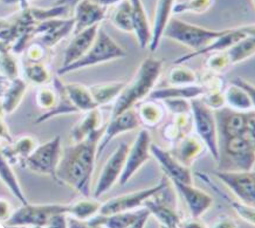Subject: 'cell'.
<instances>
[{
	"label": "cell",
	"instance_id": "6da1fadb",
	"mask_svg": "<svg viewBox=\"0 0 255 228\" xmlns=\"http://www.w3.org/2000/svg\"><path fill=\"white\" fill-rule=\"evenodd\" d=\"M106 126L97 130L79 143H72L62 151L58 169V183L72 187L74 191L88 198L90 196V182L97 157L99 143Z\"/></svg>",
	"mask_w": 255,
	"mask_h": 228
},
{
	"label": "cell",
	"instance_id": "7a4b0ae2",
	"mask_svg": "<svg viewBox=\"0 0 255 228\" xmlns=\"http://www.w3.org/2000/svg\"><path fill=\"white\" fill-rule=\"evenodd\" d=\"M163 69V62L156 58L147 56L144 59L129 82L126 83L120 96L113 103L112 116L132 109L133 107L149 97L158 82Z\"/></svg>",
	"mask_w": 255,
	"mask_h": 228
},
{
	"label": "cell",
	"instance_id": "3957f363",
	"mask_svg": "<svg viewBox=\"0 0 255 228\" xmlns=\"http://www.w3.org/2000/svg\"><path fill=\"white\" fill-rule=\"evenodd\" d=\"M255 165V146L247 133L219 137L218 170H252Z\"/></svg>",
	"mask_w": 255,
	"mask_h": 228
},
{
	"label": "cell",
	"instance_id": "277c9868",
	"mask_svg": "<svg viewBox=\"0 0 255 228\" xmlns=\"http://www.w3.org/2000/svg\"><path fill=\"white\" fill-rule=\"evenodd\" d=\"M227 32L228 29L214 31V29L200 27L193 23L172 18L164 32L163 38L172 40L180 45L189 47L190 49H192V52H197V50L205 48L214 40L226 34Z\"/></svg>",
	"mask_w": 255,
	"mask_h": 228
},
{
	"label": "cell",
	"instance_id": "5b68a950",
	"mask_svg": "<svg viewBox=\"0 0 255 228\" xmlns=\"http://www.w3.org/2000/svg\"><path fill=\"white\" fill-rule=\"evenodd\" d=\"M126 55L127 53L124 52L122 47L114 41L112 36L105 32V29L100 27L95 41H94L93 46L90 47L88 52L81 59L74 62L73 65H69L67 67H60L58 74L59 75H65V74L87 68V67L109 62L116 59H122Z\"/></svg>",
	"mask_w": 255,
	"mask_h": 228
},
{
	"label": "cell",
	"instance_id": "8992f818",
	"mask_svg": "<svg viewBox=\"0 0 255 228\" xmlns=\"http://www.w3.org/2000/svg\"><path fill=\"white\" fill-rule=\"evenodd\" d=\"M70 204H26L13 211L12 216L5 221L7 226L48 227L55 214L67 213L69 216Z\"/></svg>",
	"mask_w": 255,
	"mask_h": 228
},
{
	"label": "cell",
	"instance_id": "52a82bcc",
	"mask_svg": "<svg viewBox=\"0 0 255 228\" xmlns=\"http://www.w3.org/2000/svg\"><path fill=\"white\" fill-rule=\"evenodd\" d=\"M62 151L61 138L60 136H55L53 139L36 146L32 155L23 163L22 167H26L33 173L48 176L54 182H58V169Z\"/></svg>",
	"mask_w": 255,
	"mask_h": 228
},
{
	"label": "cell",
	"instance_id": "ba28073f",
	"mask_svg": "<svg viewBox=\"0 0 255 228\" xmlns=\"http://www.w3.org/2000/svg\"><path fill=\"white\" fill-rule=\"evenodd\" d=\"M192 107L193 126L196 133L205 144L206 149L213 157L214 160L219 159V133L216 114L210 109L200 99L191 101Z\"/></svg>",
	"mask_w": 255,
	"mask_h": 228
},
{
	"label": "cell",
	"instance_id": "9c48e42d",
	"mask_svg": "<svg viewBox=\"0 0 255 228\" xmlns=\"http://www.w3.org/2000/svg\"><path fill=\"white\" fill-rule=\"evenodd\" d=\"M213 176L224 184L236 198L246 205L255 206V171H221L217 170Z\"/></svg>",
	"mask_w": 255,
	"mask_h": 228
},
{
	"label": "cell",
	"instance_id": "30bf717a",
	"mask_svg": "<svg viewBox=\"0 0 255 228\" xmlns=\"http://www.w3.org/2000/svg\"><path fill=\"white\" fill-rule=\"evenodd\" d=\"M167 186H169V182H167V177H165V178L160 180L157 185L149 187V189L121 194L119 197H115L113 198V199L103 203L102 206H101L100 213L109 216V214L114 213L137 210L139 209V207L144 206V203H145L147 199H150L151 197H153L157 193L162 192V191L165 190Z\"/></svg>",
	"mask_w": 255,
	"mask_h": 228
},
{
	"label": "cell",
	"instance_id": "8fae6325",
	"mask_svg": "<svg viewBox=\"0 0 255 228\" xmlns=\"http://www.w3.org/2000/svg\"><path fill=\"white\" fill-rule=\"evenodd\" d=\"M129 147L130 145H128V144L121 143L120 145L116 147L115 151H113V153L109 156V158L107 159L102 170H101L95 189H94V198L97 199V198L102 197L103 194H106L108 191H110V189H112L117 182H120L124 165H126Z\"/></svg>",
	"mask_w": 255,
	"mask_h": 228
},
{
	"label": "cell",
	"instance_id": "7c38bea8",
	"mask_svg": "<svg viewBox=\"0 0 255 228\" xmlns=\"http://www.w3.org/2000/svg\"><path fill=\"white\" fill-rule=\"evenodd\" d=\"M151 216L145 206L137 210L126 211L109 214L99 213L85 223V227H108V228H142L146 225Z\"/></svg>",
	"mask_w": 255,
	"mask_h": 228
},
{
	"label": "cell",
	"instance_id": "4fadbf2b",
	"mask_svg": "<svg viewBox=\"0 0 255 228\" xmlns=\"http://www.w3.org/2000/svg\"><path fill=\"white\" fill-rule=\"evenodd\" d=\"M151 135L146 129L140 130L129 147L126 165H124L122 176H121L120 185H126L145 164L149 162L151 153Z\"/></svg>",
	"mask_w": 255,
	"mask_h": 228
},
{
	"label": "cell",
	"instance_id": "5bb4252c",
	"mask_svg": "<svg viewBox=\"0 0 255 228\" xmlns=\"http://www.w3.org/2000/svg\"><path fill=\"white\" fill-rule=\"evenodd\" d=\"M74 19H50L40 22L32 33V39H38V42L47 49L54 47L63 38L74 31Z\"/></svg>",
	"mask_w": 255,
	"mask_h": 228
},
{
	"label": "cell",
	"instance_id": "9a60e30c",
	"mask_svg": "<svg viewBox=\"0 0 255 228\" xmlns=\"http://www.w3.org/2000/svg\"><path fill=\"white\" fill-rule=\"evenodd\" d=\"M140 126V122L135 109H128L126 112L119 114V115L110 117L108 125L106 126L102 138L99 143L97 149V157L103 153L107 145L115 138V137L122 135L124 132L133 131Z\"/></svg>",
	"mask_w": 255,
	"mask_h": 228
},
{
	"label": "cell",
	"instance_id": "2e32d148",
	"mask_svg": "<svg viewBox=\"0 0 255 228\" xmlns=\"http://www.w3.org/2000/svg\"><path fill=\"white\" fill-rule=\"evenodd\" d=\"M151 153L158 162L160 169L170 179L171 182H180L185 184H192V173H191L190 167L184 165L179 162L171 151L164 150L162 146L157 144H151Z\"/></svg>",
	"mask_w": 255,
	"mask_h": 228
},
{
	"label": "cell",
	"instance_id": "e0dca14e",
	"mask_svg": "<svg viewBox=\"0 0 255 228\" xmlns=\"http://www.w3.org/2000/svg\"><path fill=\"white\" fill-rule=\"evenodd\" d=\"M255 25L251 26H243V27L238 28H230L226 34H224L220 38L214 40L212 43H210L209 46H206L205 48L197 50V52H191L189 54H185L177 60H174V65H180V63H185L189 61L190 59L196 58L199 55H207L211 53H217V52H225V50L230 49L231 47L236 45L237 42H239L241 39H244L245 36H247L250 33L254 31Z\"/></svg>",
	"mask_w": 255,
	"mask_h": 228
},
{
	"label": "cell",
	"instance_id": "ac0fdd59",
	"mask_svg": "<svg viewBox=\"0 0 255 228\" xmlns=\"http://www.w3.org/2000/svg\"><path fill=\"white\" fill-rule=\"evenodd\" d=\"M174 189L185 201L191 217L201 218L212 207L214 200L210 193L198 189L192 184L172 182Z\"/></svg>",
	"mask_w": 255,
	"mask_h": 228
},
{
	"label": "cell",
	"instance_id": "d6986e66",
	"mask_svg": "<svg viewBox=\"0 0 255 228\" xmlns=\"http://www.w3.org/2000/svg\"><path fill=\"white\" fill-rule=\"evenodd\" d=\"M106 6H102L93 0H82L74 7V26L73 34L99 25L107 15Z\"/></svg>",
	"mask_w": 255,
	"mask_h": 228
},
{
	"label": "cell",
	"instance_id": "ffe728a7",
	"mask_svg": "<svg viewBox=\"0 0 255 228\" xmlns=\"http://www.w3.org/2000/svg\"><path fill=\"white\" fill-rule=\"evenodd\" d=\"M100 26H93L85 29V31L76 33L74 34L73 39L70 40L69 45L67 46L63 54V62L61 67H67L69 65H73L78 60L82 58L83 55L88 52L90 47L93 46L94 41H95L97 33H99Z\"/></svg>",
	"mask_w": 255,
	"mask_h": 228
},
{
	"label": "cell",
	"instance_id": "44dd1931",
	"mask_svg": "<svg viewBox=\"0 0 255 228\" xmlns=\"http://www.w3.org/2000/svg\"><path fill=\"white\" fill-rule=\"evenodd\" d=\"M205 150L207 149L203 140L198 136H193L189 133V135L177 140L170 151L179 162H182L187 167H191L193 165L194 160L203 156Z\"/></svg>",
	"mask_w": 255,
	"mask_h": 228
},
{
	"label": "cell",
	"instance_id": "7402d4cb",
	"mask_svg": "<svg viewBox=\"0 0 255 228\" xmlns=\"http://www.w3.org/2000/svg\"><path fill=\"white\" fill-rule=\"evenodd\" d=\"M36 146H38V140L35 137L22 135L13 139V142L5 144L1 147V156L7 159L12 165L20 164L22 166L26 159L36 149Z\"/></svg>",
	"mask_w": 255,
	"mask_h": 228
},
{
	"label": "cell",
	"instance_id": "603a6c76",
	"mask_svg": "<svg viewBox=\"0 0 255 228\" xmlns=\"http://www.w3.org/2000/svg\"><path fill=\"white\" fill-rule=\"evenodd\" d=\"M160 193L155 194L153 197H151L150 199H147L144 203V206L147 207L151 214H153V217L163 225L164 227L167 228H176L180 227L182 224V217L177 212L176 209H173L172 206H170V204L167 203L165 197H160Z\"/></svg>",
	"mask_w": 255,
	"mask_h": 228
},
{
	"label": "cell",
	"instance_id": "cb8c5ba5",
	"mask_svg": "<svg viewBox=\"0 0 255 228\" xmlns=\"http://www.w3.org/2000/svg\"><path fill=\"white\" fill-rule=\"evenodd\" d=\"M27 92V83L23 79L19 78L13 80L2 79L1 90V112L2 114L14 113L23 100Z\"/></svg>",
	"mask_w": 255,
	"mask_h": 228
},
{
	"label": "cell",
	"instance_id": "d4e9b609",
	"mask_svg": "<svg viewBox=\"0 0 255 228\" xmlns=\"http://www.w3.org/2000/svg\"><path fill=\"white\" fill-rule=\"evenodd\" d=\"M174 5H176V0H157L152 26V40H151L149 47L151 52H156L158 48L164 32H165L170 20L172 19Z\"/></svg>",
	"mask_w": 255,
	"mask_h": 228
},
{
	"label": "cell",
	"instance_id": "484cf974",
	"mask_svg": "<svg viewBox=\"0 0 255 228\" xmlns=\"http://www.w3.org/2000/svg\"><path fill=\"white\" fill-rule=\"evenodd\" d=\"M206 93L205 88L200 85H186V86H171L159 89H153L149 95L150 100L164 101L169 99H186L192 101L194 99H200Z\"/></svg>",
	"mask_w": 255,
	"mask_h": 228
},
{
	"label": "cell",
	"instance_id": "4316f807",
	"mask_svg": "<svg viewBox=\"0 0 255 228\" xmlns=\"http://www.w3.org/2000/svg\"><path fill=\"white\" fill-rule=\"evenodd\" d=\"M103 126L102 114L99 108H94L83 113L81 119L70 130V140L72 143H79L85 140L97 130Z\"/></svg>",
	"mask_w": 255,
	"mask_h": 228
},
{
	"label": "cell",
	"instance_id": "83f0119b",
	"mask_svg": "<svg viewBox=\"0 0 255 228\" xmlns=\"http://www.w3.org/2000/svg\"><path fill=\"white\" fill-rule=\"evenodd\" d=\"M131 5L133 33L136 34L140 48H146L150 47L152 40V27L150 25L142 0H131Z\"/></svg>",
	"mask_w": 255,
	"mask_h": 228
},
{
	"label": "cell",
	"instance_id": "f1b7e54d",
	"mask_svg": "<svg viewBox=\"0 0 255 228\" xmlns=\"http://www.w3.org/2000/svg\"><path fill=\"white\" fill-rule=\"evenodd\" d=\"M136 113L140 124L147 129H156L163 123L165 117L166 108L160 103V101L149 100L142 101L136 106Z\"/></svg>",
	"mask_w": 255,
	"mask_h": 228
},
{
	"label": "cell",
	"instance_id": "f546056e",
	"mask_svg": "<svg viewBox=\"0 0 255 228\" xmlns=\"http://www.w3.org/2000/svg\"><path fill=\"white\" fill-rule=\"evenodd\" d=\"M65 88L76 113H86L94 108H100L94 100L89 86L72 82L65 83Z\"/></svg>",
	"mask_w": 255,
	"mask_h": 228
},
{
	"label": "cell",
	"instance_id": "4dcf8cb0",
	"mask_svg": "<svg viewBox=\"0 0 255 228\" xmlns=\"http://www.w3.org/2000/svg\"><path fill=\"white\" fill-rule=\"evenodd\" d=\"M102 203H99L96 198L89 199L88 198H83V199L72 203L69 206V217L74 218L72 226L73 227H83V224L96 214L100 213Z\"/></svg>",
	"mask_w": 255,
	"mask_h": 228
},
{
	"label": "cell",
	"instance_id": "1f68e13d",
	"mask_svg": "<svg viewBox=\"0 0 255 228\" xmlns=\"http://www.w3.org/2000/svg\"><path fill=\"white\" fill-rule=\"evenodd\" d=\"M225 100H226L228 108L237 110V112L246 113L254 110L253 103L246 90L233 82H230V85H227L225 89Z\"/></svg>",
	"mask_w": 255,
	"mask_h": 228
},
{
	"label": "cell",
	"instance_id": "d6a6232c",
	"mask_svg": "<svg viewBox=\"0 0 255 228\" xmlns=\"http://www.w3.org/2000/svg\"><path fill=\"white\" fill-rule=\"evenodd\" d=\"M126 82L115 81V82H103L97 85L89 86L92 95L97 103V106H105L107 103H114L117 97L120 96Z\"/></svg>",
	"mask_w": 255,
	"mask_h": 228
},
{
	"label": "cell",
	"instance_id": "836d02e7",
	"mask_svg": "<svg viewBox=\"0 0 255 228\" xmlns=\"http://www.w3.org/2000/svg\"><path fill=\"white\" fill-rule=\"evenodd\" d=\"M226 54L231 62V66L243 62L246 59L253 56L255 54V28L253 32L245 36L244 39H241L230 49H227Z\"/></svg>",
	"mask_w": 255,
	"mask_h": 228
},
{
	"label": "cell",
	"instance_id": "e575fe53",
	"mask_svg": "<svg viewBox=\"0 0 255 228\" xmlns=\"http://www.w3.org/2000/svg\"><path fill=\"white\" fill-rule=\"evenodd\" d=\"M0 177H1L2 183H5L7 189L21 201L22 205L28 204V200L25 196V192H23L21 184H20L14 170H13V165L2 156L1 159H0Z\"/></svg>",
	"mask_w": 255,
	"mask_h": 228
},
{
	"label": "cell",
	"instance_id": "d590c367",
	"mask_svg": "<svg viewBox=\"0 0 255 228\" xmlns=\"http://www.w3.org/2000/svg\"><path fill=\"white\" fill-rule=\"evenodd\" d=\"M113 25L126 33H133L132 25V5L131 0H123L115 5L110 16Z\"/></svg>",
	"mask_w": 255,
	"mask_h": 228
},
{
	"label": "cell",
	"instance_id": "8d00e7d4",
	"mask_svg": "<svg viewBox=\"0 0 255 228\" xmlns=\"http://www.w3.org/2000/svg\"><path fill=\"white\" fill-rule=\"evenodd\" d=\"M197 176L200 177L201 180H203L204 183H206L210 187H212V190L216 191V193L221 194V197H223L224 199L227 200V203L230 204V206L232 207V210L241 218V219H244L245 221H247V223H250L252 225H255V206L246 205V204L241 203V201H239V200L228 199L226 194L221 193L220 191L218 190L216 184H213L212 182H211L210 178L206 176L205 173H197Z\"/></svg>",
	"mask_w": 255,
	"mask_h": 228
},
{
	"label": "cell",
	"instance_id": "74e56055",
	"mask_svg": "<svg viewBox=\"0 0 255 228\" xmlns=\"http://www.w3.org/2000/svg\"><path fill=\"white\" fill-rule=\"evenodd\" d=\"M167 83L171 86H186L199 83V76L193 69L184 67L183 63L174 65L166 75Z\"/></svg>",
	"mask_w": 255,
	"mask_h": 228
},
{
	"label": "cell",
	"instance_id": "f35d334b",
	"mask_svg": "<svg viewBox=\"0 0 255 228\" xmlns=\"http://www.w3.org/2000/svg\"><path fill=\"white\" fill-rule=\"evenodd\" d=\"M23 74L26 79L34 85L43 86L50 80V72L47 68L45 61L34 62L25 60L23 62Z\"/></svg>",
	"mask_w": 255,
	"mask_h": 228
},
{
	"label": "cell",
	"instance_id": "ab89813d",
	"mask_svg": "<svg viewBox=\"0 0 255 228\" xmlns=\"http://www.w3.org/2000/svg\"><path fill=\"white\" fill-rule=\"evenodd\" d=\"M213 4L214 0H184L182 2H176L173 14H184V13L203 14L209 11Z\"/></svg>",
	"mask_w": 255,
	"mask_h": 228
},
{
	"label": "cell",
	"instance_id": "60d3db41",
	"mask_svg": "<svg viewBox=\"0 0 255 228\" xmlns=\"http://www.w3.org/2000/svg\"><path fill=\"white\" fill-rule=\"evenodd\" d=\"M14 55L15 53H13V50L9 47L1 46L2 79L13 80L19 78V66Z\"/></svg>",
	"mask_w": 255,
	"mask_h": 228
},
{
	"label": "cell",
	"instance_id": "b9f144b4",
	"mask_svg": "<svg viewBox=\"0 0 255 228\" xmlns=\"http://www.w3.org/2000/svg\"><path fill=\"white\" fill-rule=\"evenodd\" d=\"M59 102V93L54 85L41 86L36 92V103L40 108L48 110L54 109Z\"/></svg>",
	"mask_w": 255,
	"mask_h": 228
},
{
	"label": "cell",
	"instance_id": "7bdbcfd3",
	"mask_svg": "<svg viewBox=\"0 0 255 228\" xmlns=\"http://www.w3.org/2000/svg\"><path fill=\"white\" fill-rule=\"evenodd\" d=\"M206 56L207 58L205 62H204V66H205L206 70H210L212 73L220 74L231 66V62L226 54V50L225 52L211 53V54H207Z\"/></svg>",
	"mask_w": 255,
	"mask_h": 228
},
{
	"label": "cell",
	"instance_id": "ee69618b",
	"mask_svg": "<svg viewBox=\"0 0 255 228\" xmlns=\"http://www.w3.org/2000/svg\"><path fill=\"white\" fill-rule=\"evenodd\" d=\"M205 105L212 109L213 112H217L226 106V100H225V90H209L200 97Z\"/></svg>",
	"mask_w": 255,
	"mask_h": 228
},
{
	"label": "cell",
	"instance_id": "f6af8a7d",
	"mask_svg": "<svg viewBox=\"0 0 255 228\" xmlns=\"http://www.w3.org/2000/svg\"><path fill=\"white\" fill-rule=\"evenodd\" d=\"M164 103L166 110L170 113L174 114H182V113H191L192 112V107H191V101L186 99H169L160 101Z\"/></svg>",
	"mask_w": 255,
	"mask_h": 228
},
{
	"label": "cell",
	"instance_id": "bcb514c9",
	"mask_svg": "<svg viewBox=\"0 0 255 228\" xmlns=\"http://www.w3.org/2000/svg\"><path fill=\"white\" fill-rule=\"evenodd\" d=\"M47 52H48V49H47L45 46H42L41 43H39L38 41L29 43L25 49V60H27V61H34V62L45 61Z\"/></svg>",
	"mask_w": 255,
	"mask_h": 228
},
{
	"label": "cell",
	"instance_id": "7dc6e473",
	"mask_svg": "<svg viewBox=\"0 0 255 228\" xmlns=\"http://www.w3.org/2000/svg\"><path fill=\"white\" fill-rule=\"evenodd\" d=\"M231 82L236 83V85L240 86L241 88H244L245 90H246V93H247L248 95H250V97H251L252 103H253V108H254V110H255V86L253 85V83L248 82V81H246V80H244V79H241V78L234 79V80H232V81H231Z\"/></svg>",
	"mask_w": 255,
	"mask_h": 228
},
{
	"label": "cell",
	"instance_id": "c3c4849f",
	"mask_svg": "<svg viewBox=\"0 0 255 228\" xmlns=\"http://www.w3.org/2000/svg\"><path fill=\"white\" fill-rule=\"evenodd\" d=\"M12 213L13 211L11 204L8 203L7 199L1 198V200H0V219H1V224H4L12 216Z\"/></svg>",
	"mask_w": 255,
	"mask_h": 228
},
{
	"label": "cell",
	"instance_id": "681fc988",
	"mask_svg": "<svg viewBox=\"0 0 255 228\" xmlns=\"http://www.w3.org/2000/svg\"><path fill=\"white\" fill-rule=\"evenodd\" d=\"M180 227H192V228H203L206 227V225L200 220V218H193L191 217L189 219L182 220Z\"/></svg>",
	"mask_w": 255,
	"mask_h": 228
},
{
	"label": "cell",
	"instance_id": "f907efd6",
	"mask_svg": "<svg viewBox=\"0 0 255 228\" xmlns=\"http://www.w3.org/2000/svg\"><path fill=\"white\" fill-rule=\"evenodd\" d=\"M210 227H237V224L236 221L233 219H231L230 217H223V218H219L216 223H213L211 225Z\"/></svg>",
	"mask_w": 255,
	"mask_h": 228
},
{
	"label": "cell",
	"instance_id": "816d5d0a",
	"mask_svg": "<svg viewBox=\"0 0 255 228\" xmlns=\"http://www.w3.org/2000/svg\"><path fill=\"white\" fill-rule=\"evenodd\" d=\"M248 136L251 137L252 142L255 146V110L250 112V118H248Z\"/></svg>",
	"mask_w": 255,
	"mask_h": 228
},
{
	"label": "cell",
	"instance_id": "f5cc1de1",
	"mask_svg": "<svg viewBox=\"0 0 255 228\" xmlns=\"http://www.w3.org/2000/svg\"><path fill=\"white\" fill-rule=\"evenodd\" d=\"M0 130H1V140L2 142H5L6 144L13 142V137L11 133H9V130H8V126L6 125V123L4 120H1V124H0Z\"/></svg>",
	"mask_w": 255,
	"mask_h": 228
},
{
	"label": "cell",
	"instance_id": "db71d44e",
	"mask_svg": "<svg viewBox=\"0 0 255 228\" xmlns=\"http://www.w3.org/2000/svg\"><path fill=\"white\" fill-rule=\"evenodd\" d=\"M2 1H4L5 4H8V5L19 4L20 8L23 9V8L29 7V1H31V0H2Z\"/></svg>",
	"mask_w": 255,
	"mask_h": 228
},
{
	"label": "cell",
	"instance_id": "11a10c76",
	"mask_svg": "<svg viewBox=\"0 0 255 228\" xmlns=\"http://www.w3.org/2000/svg\"><path fill=\"white\" fill-rule=\"evenodd\" d=\"M82 0H56L54 5H65L69 8H74L79 2H81Z\"/></svg>",
	"mask_w": 255,
	"mask_h": 228
},
{
	"label": "cell",
	"instance_id": "9f6ffc18",
	"mask_svg": "<svg viewBox=\"0 0 255 228\" xmlns=\"http://www.w3.org/2000/svg\"><path fill=\"white\" fill-rule=\"evenodd\" d=\"M93 1H95V2H97V4H100L102 6H106V7H109V6L117 5L119 2L123 1V0H93Z\"/></svg>",
	"mask_w": 255,
	"mask_h": 228
},
{
	"label": "cell",
	"instance_id": "6f0895ef",
	"mask_svg": "<svg viewBox=\"0 0 255 228\" xmlns=\"http://www.w3.org/2000/svg\"><path fill=\"white\" fill-rule=\"evenodd\" d=\"M253 4H254V5H255V0H253Z\"/></svg>",
	"mask_w": 255,
	"mask_h": 228
}]
</instances>
